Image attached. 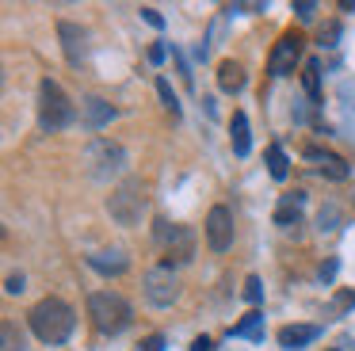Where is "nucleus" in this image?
I'll return each instance as SVG.
<instances>
[{"label": "nucleus", "mask_w": 355, "mask_h": 351, "mask_svg": "<svg viewBox=\"0 0 355 351\" xmlns=\"http://www.w3.org/2000/svg\"><path fill=\"white\" fill-rule=\"evenodd\" d=\"M27 328L39 336V343L62 348V343L73 336V328H77V313H73V305L65 302V298L46 294L27 309Z\"/></svg>", "instance_id": "1"}, {"label": "nucleus", "mask_w": 355, "mask_h": 351, "mask_svg": "<svg viewBox=\"0 0 355 351\" xmlns=\"http://www.w3.org/2000/svg\"><path fill=\"white\" fill-rule=\"evenodd\" d=\"M80 164H85V172L100 183H111V180L123 183L126 168H130V157H126V149L115 137H92V142L85 145V153H80Z\"/></svg>", "instance_id": "2"}, {"label": "nucleus", "mask_w": 355, "mask_h": 351, "mask_svg": "<svg viewBox=\"0 0 355 351\" xmlns=\"http://www.w3.org/2000/svg\"><path fill=\"white\" fill-rule=\"evenodd\" d=\"M88 317H92L96 332L119 336L134 325V305L119 290H92L88 294Z\"/></svg>", "instance_id": "3"}, {"label": "nucleus", "mask_w": 355, "mask_h": 351, "mask_svg": "<svg viewBox=\"0 0 355 351\" xmlns=\"http://www.w3.org/2000/svg\"><path fill=\"white\" fill-rule=\"evenodd\" d=\"M149 210V195H146V183H141V176H126L123 183H115L107 195V214L115 225L123 229H134L141 225V218H146Z\"/></svg>", "instance_id": "4"}, {"label": "nucleus", "mask_w": 355, "mask_h": 351, "mask_svg": "<svg viewBox=\"0 0 355 351\" xmlns=\"http://www.w3.org/2000/svg\"><path fill=\"white\" fill-rule=\"evenodd\" d=\"M77 119V107L69 103L65 88L54 76H42L39 80V130L42 134H62L65 126H73Z\"/></svg>", "instance_id": "5"}, {"label": "nucleus", "mask_w": 355, "mask_h": 351, "mask_svg": "<svg viewBox=\"0 0 355 351\" xmlns=\"http://www.w3.org/2000/svg\"><path fill=\"white\" fill-rule=\"evenodd\" d=\"M153 237H157V244L164 248V264H191L195 259V233L187 225H172V221H157V229H153Z\"/></svg>", "instance_id": "6"}, {"label": "nucleus", "mask_w": 355, "mask_h": 351, "mask_svg": "<svg viewBox=\"0 0 355 351\" xmlns=\"http://www.w3.org/2000/svg\"><path fill=\"white\" fill-rule=\"evenodd\" d=\"M141 294H146V302L153 305V309H168L172 302L180 298V275L172 264H157L146 271V279H141Z\"/></svg>", "instance_id": "7"}, {"label": "nucleus", "mask_w": 355, "mask_h": 351, "mask_svg": "<svg viewBox=\"0 0 355 351\" xmlns=\"http://www.w3.org/2000/svg\"><path fill=\"white\" fill-rule=\"evenodd\" d=\"M302 46H306V38H302L298 31H286V35H279V42L271 46V58H268V73L275 76V80H283V76H291L294 69H298Z\"/></svg>", "instance_id": "8"}, {"label": "nucleus", "mask_w": 355, "mask_h": 351, "mask_svg": "<svg viewBox=\"0 0 355 351\" xmlns=\"http://www.w3.org/2000/svg\"><path fill=\"white\" fill-rule=\"evenodd\" d=\"M202 237H207V248L210 252H225L233 244V210L230 206H210L207 221H202Z\"/></svg>", "instance_id": "9"}, {"label": "nucleus", "mask_w": 355, "mask_h": 351, "mask_svg": "<svg viewBox=\"0 0 355 351\" xmlns=\"http://www.w3.org/2000/svg\"><path fill=\"white\" fill-rule=\"evenodd\" d=\"M58 38H62V50H65V61H69L73 69H80L88 61V31L80 27V23H69V19H62L58 23Z\"/></svg>", "instance_id": "10"}, {"label": "nucleus", "mask_w": 355, "mask_h": 351, "mask_svg": "<svg viewBox=\"0 0 355 351\" xmlns=\"http://www.w3.org/2000/svg\"><path fill=\"white\" fill-rule=\"evenodd\" d=\"M302 157L306 160H313V168L321 176H329V180H347V176H352V168L344 164V157H336V153H329V149H317V145H306V149H302Z\"/></svg>", "instance_id": "11"}, {"label": "nucleus", "mask_w": 355, "mask_h": 351, "mask_svg": "<svg viewBox=\"0 0 355 351\" xmlns=\"http://www.w3.org/2000/svg\"><path fill=\"white\" fill-rule=\"evenodd\" d=\"M85 264L100 275H123L130 267V256H126V248H100V252H88Z\"/></svg>", "instance_id": "12"}, {"label": "nucleus", "mask_w": 355, "mask_h": 351, "mask_svg": "<svg viewBox=\"0 0 355 351\" xmlns=\"http://www.w3.org/2000/svg\"><path fill=\"white\" fill-rule=\"evenodd\" d=\"M302 203H306V195L302 191H291V195L279 198V210H275V225L283 229V233H294L298 237V225H302Z\"/></svg>", "instance_id": "13"}, {"label": "nucleus", "mask_w": 355, "mask_h": 351, "mask_svg": "<svg viewBox=\"0 0 355 351\" xmlns=\"http://www.w3.org/2000/svg\"><path fill=\"white\" fill-rule=\"evenodd\" d=\"M80 119H85V126L96 134V130H103L111 119H115V107H111L107 99H100V96H85L80 99Z\"/></svg>", "instance_id": "14"}, {"label": "nucleus", "mask_w": 355, "mask_h": 351, "mask_svg": "<svg viewBox=\"0 0 355 351\" xmlns=\"http://www.w3.org/2000/svg\"><path fill=\"white\" fill-rule=\"evenodd\" d=\"M317 336H321V328H317V325H283L275 340H279V348L298 351V348H306V343H313Z\"/></svg>", "instance_id": "15"}, {"label": "nucleus", "mask_w": 355, "mask_h": 351, "mask_svg": "<svg viewBox=\"0 0 355 351\" xmlns=\"http://www.w3.org/2000/svg\"><path fill=\"white\" fill-rule=\"evenodd\" d=\"M245 65L241 61H233V58H225L222 65H218V88L222 92H230V96H237V92H245Z\"/></svg>", "instance_id": "16"}, {"label": "nucleus", "mask_w": 355, "mask_h": 351, "mask_svg": "<svg viewBox=\"0 0 355 351\" xmlns=\"http://www.w3.org/2000/svg\"><path fill=\"white\" fill-rule=\"evenodd\" d=\"M230 145L237 157H248L252 153V134H248V114L245 111H233L230 119Z\"/></svg>", "instance_id": "17"}, {"label": "nucleus", "mask_w": 355, "mask_h": 351, "mask_svg": "<svg viewBox=\"0 0 355 351\" xmlns=\"http://www.w3.org/2000/svg\"><path fill=\"white\" fill-rule=\"evenodd\" d=\"M241 336H245V340H263V313L260 309L245 313V317L230 328V340H241Z\"/></svg>", "instance_id": "18"}, {"label": "nucleus", "mask_w": 355, "mask_h": 351, "mask_svg": "<svg viewBox=\"0 0 355 351\" xmlns=\"http://www.w3.org/2000/svg\"><path fill=\"white\" fill-rule=\"evenodd\" d=\"M0 351H27V340L16 320H0Z\"/></svg>", "instance_id": "19"}, {"label": "nucleus", "mask_w": 355, "mask_h": 351, "mask_svg": "<svg viewBox=\"0 0 355 351\" xmlns=\"http://www.w3.org/2000/svg\"><path fill=\"white\" fill-rule=\"evenodd\" d=\"M302 84H306V92H309V99H321V61L317 58H309L306 65H302Z\"/></svg>", "instance_id": "20"}, {"label": "nucleus", "mask_w": 355, "mask_h": 351, "mask_svg": "<svg viewBox=\"0 0 355 351\" xmlns=\"http://www.w3.org/2000/svg\"><path fill=\"white\" fill-rule=\"evenodd\" d=\"M268 172H271V180H286L291 176V157H286L283 145H271L268 149Z\"/></svg>", "instance_id": "21"}, {"label": "nucleus", "mask_w": 355, "mask_h": 351, "mask_svg": "<svg viewBox=\"0 0 355 351\" xmlns=\"http://www.w3.org/2000/svg\"><path fill=\"white\" fill-rule=\"evenodd\" d=\"M157 96H161V103H164V111H172V119H180V96L172 92V84H168V76H157Z\"/></svg>", "instance_id": "22"}, {"label": "nucleus", "mask_w": 355, "mask_h": 351, "mask_svg": "<svg viewBox=\"0 0 355 351\" xmlns=\"http://www.w3.org/2000/svg\"><path fill=\"white\" fill-rule=\"evenodd\" d=\"M340 221H344V214H340L336 203L321 206V214H317V229H321V233H332V229H340Z\"/></svg>", "instance_id": "23"}, {"label": "nucleus", "mask_w": 355, "mask_h": 351, "mask_svg": "<svg viewBox=\"0 0 355 351\" xmlns=\"http://www.w3.org/2000/svg\"><path fill=\"white\" fill-rule=\"evenodd\" d=\"M245 302H252V305L263 302V282L256 279V275H248V279H245Z\"/></svg>", "instance_id": "24"}, {"label": "nucleus", "mask_w": 355, "mask_h": 351, "mask_svg": "<svg viewBox=\"0 0 355 351\" xmlns=\"http://www.w3.org/2000/svg\"><path fill=\"white\" fill-rule=\"evenodd\" d=\"M294 15H298L302 23H313V15H317V4H313V0H298V4H294Z\"/></svg>", "instance_id": "25"}, {"label": "nucleus", "mask_w": 355, "mask_h": 351, "mask_svg": "<svg viewBox=\"0 0 355 351\" xmlns=\"http://www.w3.org/2000/svg\"><path fill=\"white\" fill-rule=\"evenodd\" d=\"M141 351H164V336L161 332L146 336V340H141Z\"/></svg>", "instance_id": "26"}, {"label": "nucleus", "mask_w": 355, "mask_h": 351, "mask_svg": "<svg viewBox=\"0 0 355 351\" xmlns=\"http://www.w3.org/2000/svg\"><path fill=\"white\" fill-rule=\"evenodd\" d=\"M141 19H146L149 27H157V31L164 27V19H161V12H157V8H141Z\"/></svg>", "instance_id": "27"}, {"label": "nucleus", "mask_w": 355, "mask_h": 351, "mask_svg": "<svg viewBox=\"0 0 355 351\" xmlns=\"http://www.w3.org/2000/svg\"><path fill=\"white\" fill-rule=\"evenodd\" d=\"M4 290H8V294H24V275H8Z\"/></svg>", "instance_id": "28"}, {"label": "nucleus", "mask_w": 355, "mask_h": 351, "mask_svg": "<svg viewBox=\"0 0 355 351\" xmlns=\"http://www.w3.org/2000/svg\"><path fill=\"white\" fill-rule=\"evenodd\" d=\"M336 267H340L336 259H329V264L321 267V282H324V286H329V282H332V275H336Z\"/></svg>", "instance_id": "29"}, {"label": "nucleus", "mask_w": 355, "mask_h": 351, "mask_svg": "<svg viewBox=\"0 0 355 351\" xmlns=\"http://www.w3.org/2000/svg\"><path fill=\"white\" fill-rule=\"evenodd\" d=\"M336 35H340V27H336V23H332L329 31H321V42H317V46H336V42H332V38H336Z\"/></svg>", "instance_id": "30"}, {"label": "nucleus", "mask_w": 355, "mask_h": 351, "mask_svg": "<svg viewBox=\"0 0 355 351\" xmlns=\"http://www.w3.org/2000/svg\"><path fill=\"white\" fill-rule=\"evenodd\" d=\"M210 348H214V340H210V336H195L191 351H210Z\"/></svg>", "instance_id": "31"}, {"label": "nucleus", "mask_w": 355, "mask_h": 351, "mask_svg": "<svg viewBox=\"0 0 355 351\" xmlns=\"http://www.w3.org/2000/svg\"><path fill=\"white\" fill-rule=\"evenodd\" d=\"M149 61H153V65H161V61H164V46H153V50H149Z\"/></svg>", "instance_id": "32"}]
</instances>
